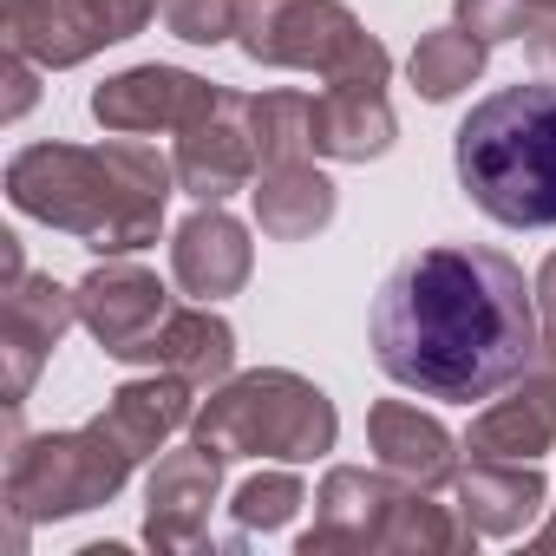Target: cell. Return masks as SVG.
Returning <instances> with one entry per match:
<instances>
[{
  "label": "cell",
  "instance_id": "d4e9b609",
  "mask_svg": "<svg viewBox=\"0 0 556 556\" xmlns=\"http://www.w3.org/2000/svg\"><path fill=\"white\" fill-rule=\"evenodd\" d=\"M302 504H308V491H302V478H295V471H262V478H249V484L229 497V510H236V530H242V536H249V530H282Z\"/></svg>",
  "mask_w": 556,
  "mask_h": 556
},
{
  "label": "cell",
  "instance_id": "7402d4cb",
  "mask_svg": "<svg viewBox=\"0 0 556 556\" xmlns=\"http://www.w3.org/2000/svg\"><path fill=\"white\" fill-rule=\"evenodd\" d=\"M478 543V530L465 523V510L458 504H432L419 484H406L400 491V504H393V517H387V530H380V549H400V556H458V549H471Z\"/></svg>",
  "mask_w": 556,
  "mask_h": 556
},
{
  "label": "cell",
  "instance_id": "7a4b0ae2",
  "mask_svg": "<svg viewBox=\"0 0 556 556\" xmlns=\"http://www.w3.org/2000/svg\"><path fill=\"white\" fill-rule=\"evenodd\" d=\"M177 164L151 144L112 138V144H27L8 164V197L21 216L79 236L99 255L151 249L164 229Z\"/></svg>",
  "mask_w": 556,
  "mask_h": 556
},
{
  "label": "cell",
  "instance_id": "5bb4252c",
  "mask_svg": "<svg viewBox=\"0 0 556 556\" xmlns=\"http://www.w3.org/2000/svg\"><path fill=\"white\" fill-rule=\"evenodd\" d=\"M249 268H255V242L249 229L223 210V203H203L177 236H170V275H177V289L197 295V302H223L249 282Z\"/></svg>",
  "mask_w": 556,
  "mask_h": 556
},
{
  "label": "cell",
  "instance_id": "9c48e42d",
  "mask_svg": "<svg viewBox=\"0 0 556 556\" xmlns=\"http://www.w3.org/2000/svg\"><path fill=\"white\" fill-rule=\"evenodd\" d=\"M0 308V354H8V413H21V400L34 393L47 354L66 341V328L79 321V289H60L53 275H21Z\"/></svg>",
  "mask_w": 556,
  "mask_h": 556
},
{
  "label": "cell",
  "instance_id": "5b68a950",
  "mask_svg": "<svg viewBox=\"0 0 556 556\" xmlns=\"http://www.w3.org/2000/svg\"><path fill=\"white\" fill-rule=\"evenodd\" d=\"M236 47L255 66H302L328 86H387V47L341 0H236Z\"/></svg>",
  "mask_w": 556,
  "mask_h": 556
},
{
  "label": "cell",
  "instance_id": "cb8c5ba5",
  "mask_svg": "<svg viewBox=\"0 0 556 556\" xmlns=\"http://www.w3.org/2000/svg\"><path fill=\"white\" fill-rule=\"evenodd\" d=\"M315 99L302 92H255L249 99V138H255V157L262 164H295L315 151Z\"/></svg>",
  "mask_w": 556,
  "mask_h": 556
},
{
  "label": "cell",
  "instance_id": "52a82bcc",
  "mask_svg": "<svg viewBox=\"0 0 556 556\" xmlns=\"http://www.w3.org/2000/svg\"><path fill=\"white\" fill-rule=\"evenodd\" d=\"M216 86L184 73V66H131L118 79H105L92 92V118L118 138H144V131H190L203 112H216Z\"/></svg>",
  "mask_w": 556,
  "mask_h": 556
},
{
  "label": "cell",
  "instance_id": "ffe728a7",
  "mask_svg": "<svg viewBox=\"0 0 556 556\" xmlns=\"http://www.w3.org/2000/svg\"><path fill=\"white\" fill-rule=\"evenodd\" d=\"M138 367H164L190 387H223L229 367H236V334H229L223 315H210V302L203 308H170Z\"/></svg>",
  "mask_w": 556,
  "mask_h": 556
},
{
  "label": "cell",
  "instance_id": "f546056e",
  "mask_svg": "<svg viewBox=\"0 0 556 556\" xmlns=\"http://www.w3.org/2000/svg\"><path fill=\"white\" fill-rule=\"evenodd\" d=\"M536 308H543V328L556 334V255L536 268Z\"/></svg>",
  "mask_w": 556,
  "mask_h": 556
},
{
  "label": "cell",
  "instance_id": "e0dca14e",
  "mask_svg": "<svg viewBox=\"0 0 556 556\" xmlns=\"http://www.w3.org/2000/svg\"><path fill=\"white\" fill-rule=\"evenodd\" d=\"M190 380H177V374H151V380H125L112 400H105V413H99V426L144 465V458H157V445L177 432V426H190Z\"/></svg>",
  "mask_w": 556,
  "mask_h": 556
},
{
  "label": "cell",
  "instance_id": "484cf974",
  "mask_svg": "<svg viewBox=\"0 0 556 556\" xmlns=\"http://www.w3.org/2000/svg\"><path fill=\"white\" fill-rule=\"evenodd\" d=\"M164 27L184 47H223L236 40V0H164Z\"/></svg>",
  "mask_w": 556,
  "mask_h": 556
},
{
  "label": "cell",
  "instance_id": "d6986e66",
  "mask_svg": "<svg viewBox=\"0 0 556 556\" xmlns=\"http://www.w3.org/2000/svg\"><path fill=\"white\" fill-rule=\"evenodd\" d=\"M249 197H255L262 236H275V242H308L315 229L334 223V184L308 157H295V164H262V177H255Z\"/></svg>",
  "mask_w": 556,
  "mask_h": 556
},
{
  "label": "cell",
  "instance_id": "9a60e30c",
  "mask_svg": "<svg viewBox=\"0 0 556 556\" xmlns=\"http://www.w3.org/2000/svg\"><path fill=\"white\" fill-rule=\"evenodd\" d=\"M367 439H374L380 465H387L393 478L419 484V491H439V484L458 478V445H452V432H445L432 413L406 406V400H380V406L367 413Z\"/></svg>",
  "mask_w": 556,
  "mask_h": 556
},
{
  "label": "cell",
  "instance_id": "f1b7e54d",
  "mask_svg": "<svg viewBox=\"0 0 556 556\" xmlns=\"http://www.w3.org/2000/svg\"><path fill=\"white\" fill-rule=\"evenodd\" d=\"M27 105H34V60L8 53V118H21Z\"/></svg>",
  "mask_w": 556,
  "mask_h": 556
},
{
  "label": "cell",
  "instance_id": "ac0fdd59",
  "mask_svg": "<svg viewBox=\"0 0 556 556\" xmlns=\"http://www.w3.org/2000/svg\"><path fill=\"white\" fill-rule=\"evenodd\" d=\"M308 131H315V157H341V164H367V157L393 151L387 86H321Z\"/></svg>",
  "mask_w": 556,
  "mask_h": 556
},
{
  "label": "cell",
  "instance_id": "30bf717a",
  "mask_svg": "<svg viewBox=\"0 0 556 556\" xmlns=\"http://www.w3.org/2000/svg\"><path fill=\"white\" fill-rule=\"evenodd\" d=\"M406 478L361 471V465H334L315 491V523L302 530V556H334V549H380V530L400 504Z\"/></svg>",
  "mask_w": 556,
  "mask_h": 556
},
{
  "label": "cell",
  "instance_id": "4dcf8cb0",
  "mask_svg": "<svg viewBox=\"0 0 556 556\" xmlns=\"http://www.w3.org/2000/svg\"><path fill=\"white\" fill-rule=\"evenodd\" d=\"M536 549H556V517H549V523L536 530Z\"/></svg>",
  "mask_w": 556,
  "mask_h": 556
},
{
  "label": "cell",
  "instance_id": "4fadbf2b",
  "mask_svg": "<svg viewBox=\"0 0 556 556\" xmlns=\"http://www.w3.org/2000/svg\"><path fill=\"white\" fill-rule=\"evenodd\" d=\"M0 40L34 66H86L92 53L118 47L92 0H0Z\"/></svg>",
  "mask_w": 556,
  "mask_h": 556
},
{
  "label": "cell",
  "instance_id": "8992f818",
  "mask_svg": "<svg viewBox=\"0 0 556 556\" xmlns=\"http://www.w3.org/2000/svg\"><path fill=\"white\" fill-rule=\"evenodd\" d=\"M131 452L92 419L79 432H40L21 439V426L8 432V510H14V536L27 523H53V517H79L99 510L125 491L131 478Z\"/></svg>",
  "mask_w": 556,
  "mask_h": 556
},
{
  "label": "cell",
  "instance_id": "ba28073f",
  "mask_svg": "<svg viewBox=\"0 0 556 556\" xmlns=\"http://www.w3.org/2000/svg\"><path fill=\"white\" fill-rule=\"evenodd\" d=\"M170 315V295L151 268L138 262H99L86 282H79V321L92 328V341L112 354V361H144V348L157 341Z\"/></svg>",
  "mask_w": 556,
  "mask_h": 556
},
{
  "label": "cell",
  "instance_id": "603a6c76",
  "mask_svg": "<svg viewBox=\"0 0 556 556\" xmlns=\"http://www.w3.org/2000/svg\"><path fill=\"white\" fill-rule=\"evenodd\" d=\"M484 53H491V47L452 21V27H432V34H419V47H413L406 73H413L419 99L445 105V99H458L465 86H478V73H484Z\"/></svg>",
  "mask_w": 556,
  "mask_h": 556
},
{
  "label": "cell",
  "instance_id": "4316f807",
  "mask_svg": "<svg viewBox=\"0 0 556 556\" xmlns=\"http://www.w3.org/2000/svg\"><path fill=\"white\" fill-rule=\"evenodd\" d=\"M536 8H543V0H458V27L478 34L484 47H497V40H523L530 21H536Z\"/></svg>",
  "mask_w": 556,
  "mask_h": 556
},
{
  "label": "cell",
  "instance_id": "277c9868",
  "mask_svg": "<svg viewBox=\"0 0 556 556\" xmlns=\"http://www.w3.org/2000/svg\"><path fill=\"white\" fill-rule=\"evenodd\" d=\"M190 439L203 452H216L223 465L229 458L308 465V458L334 452L341 419H334V400L315 380H302L289 367H255V374H236V380L210 387V400L190 413Z\"/></svg>",
  "mask_w": 556,
  "mask_h": 556
},
{
  "label": "cell",
  "instance_id": "6da1fadb",
  "mask_svg": "<svg viewBox=\"0 0 556 556\" xmlns=\"http://www.w3.org/2000/svg\"><path fill=\"white\" fill-rule=\"evenodd\" d=\"M374 361L387 380L426 400H497L536 361V308L523 295V268L504 249H419L406 255L374 302Z\"/></svg>",
  "mask_w": 556,
  "mask_h": 556
},
{
  "label": "cell",
  "instance_id": "3957f363",
  "mask_svg": "<svg viewBox=\"0 0 556 556\" xmlns=\"http://www.w3.org/2000/svg\"><path fill=\"white\" fill-rule=\"evenodd\" d=\"M465 197L504 229H556V79H517L471 105L452 144Z\"/></svg>",
  "mask_w": 556,
  "mask_h": 556
},
{
  "label": "cell",
  "instance_id": "7c38bea8",
  "mask_svg": "<svg viewBox=\"0 0 556 556\" xmlns=\"http://www.w3.org/2000/svg\"><path fill=\"white\" fill-rule=\"evenodd\" d=\"M177 184L197 197V203H223L236 197L249 177H255V138H249V99L242 92H223L216 112H203L184 138H177Z\"/></svg>",
  "mask_w": 556,
  "mask_h": 556
},
{
  "label": "cell",
  "instance_id": "83f0119b",
  "mask_svg": "<svg viewBox=\"0 0 556 556\" xmlns=\"http://www.w3.org/2000/svg\"><path fill=\"white\" fill-rule=\"evenodd\" d=\"M523 47H530V60H536V66H549V73H556V0H543V8H536V21H530Z\"/></svg>",
  "mask_w": 556,
  "mask_h": 556
},
{
  "label": "cell",
  "instance_id": "8fae6325",
  "mask_svg": "<svg viewBox=\"0 0 556 556\" xmlns=\"http://www.w3.org/2000/svg\"><path fill=\"white\" fill-rule=\"evenodd\" d=\"M223 491V458L197 439L170 458H157L144 484V543L151 549H197L210 536V504Z\"/></svg>",
  "mask_w": 556,
  "mask_h": 556
},
{
  "label": "cell",
  "instance_id": "44dd1931",
  "mask_svg": "<svg viewBox=\"0 0 556 556\" xmlns=\"http://www.w3.org/2000/svg\"><path fill=\"white\" fill-rule=\"evenodd\" d=\"M549 445H556V406L543 393H530L523 380L504 387V400H491L465 432L471 458H523V465H536Z\"/></svg>",
  "mask_w": 556,
  "mask_h": 556
},
{
  "label": "cell",
  "instance_id": "2e32d148",
  "mask_svg": "<svg viewBox=\"0 0 556 556\" xmlns=\"http://www.w3.org/2000/svg\"><path fill=\"white\" fill-rule=\"evenodd\" d=\"M452 491H458V510H465V523L478 536H517V530H530V517L549 497L543 471L523 465V458H471L452 478Z\"/></svg>",
  "mask_w": 556,
  "mask_h": 556
}]
</instances>
